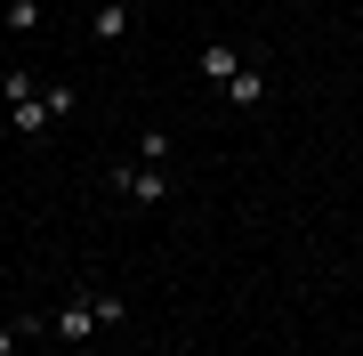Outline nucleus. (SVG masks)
<instances>
[{"label": "nucleus", "mask_w": 363, "mask_h": 356, "mask_svg": "<svg viewBox=\"0 0 363 356\" xmlns=\"http://www.w3.org/2000/svg\"><path fill=\"white\" fill-rule=\"evenodd\" d=\"M40 106H49V122L73 114V81H49V90H40Z\"/></svg>", "instance_id": "obj_11"}, {"label": "nucleus", "mask_w": 363, "mask_h": 356, "mask_svg": "<svg viewBox=\"0 0 363 356\" xmlns=\"http://www.w3.org/2000/svg\"><path fill=\"white\" fill-rule=\"evenodd\" d=\"M0 9H9V0H0Z\"/></svg>", "instance_id": "obj_13"}, {"label": "nucleus", "mask_w": 363, "mask_h": 356, "mask_svg": "<svg viewBox=\"0 0 363 356\" xmlns=\"http://www.w3.org/2000/svg\"><path fill=\"white\" fill-rule=\"evenodd\" d=\"M49 332H57L65 348H89L97 332H105V324H97V291H65V300L49 308Z\"/></svg>", "instance_id": "obj_2"}, {"label": "nucleus", "mask_w": 363, "mask_h": 356, "mask_svg": "<svg viewBox=\"0 0 363 356\" xmlns=\"http://www.w3.org/2000/svg\"><path fill=\"white\" fill-rule=\"evenodd\" d=\"M40 16H49V0H9V9H0V25H9V33H33Z\"/></svg>", "instance_id": "obj_8"}, {"label": "nucleus", "mask_w": 363, "mask_h": 356, "mask_svg": "<svg viewBox=\"0 0 363 356\" xmlns=\"http://www.w3.org/2000/svg\"><path fill=\"white\" fill-rule=\"evenodd\" d=\"M9 130H16V138H40V130H49V106H40V97H25V106H9Z\"/></svg>", "instance_id": "obj_7"}, {"label": "nucleus", "mask_w": 363, "mask_h": 356, "mask_svg": "<svg viewBox=\"0 0 363 356\" xmlns=\"http://www.w3.org/2000/svg\"><path fill=\"white\" fill-rule=\"evenodd\" d=\"M130 9H145V0H130Z\"/></svg>", "instance_id": "obj_12"}, {"label": "nucleus", "mask_w": 363, "mask_h": 356, "mask_svg": "<svg viewBox=\"0 0 363 356\" xmlns=\"http://www.w3.org/2000/svg\"><path fill=\"white\" fill-rule=\"evenodd\" d=\"M234 65H242V49H226V41H210V49L194 57V73L210 81V90H226V81H234Z\"/></svg>", "instance_id": "obj_5"}, {"label": "nucleus", "mask_w": 363, "mask_h": 356, "mask_svg": "<svg viewBox=\"0 0 363 356\" xmlns=\"http://www.w3.org/2000/svg\"><path fill=\"white\" fill-rule=\"evenodd\" d=\"M25 97H40V90H33V73H25V65H9V73H0V106H25Z\"/></svg>", "instance_id": "obj_9"}, {"label": "nucleus", "mask_w": 363, "mask_h": 356, "mask_svg": "<svg viewBox=\"0 0 363 356\" xmlns=\"http://www.w3.org/2000/svg\"><path fill=\"white\" fill-rule=\"evenodd\" d=\"M138 162H162V171H169V130H145L138 138Z\"/></svg>", "instance_id": "obj_10"}, {"label": "nucleus", "mask_w": 363, "mask_h": 356, "mask_svg": "<svg viewBox=\"0 0 363 356\" xmlns=\"http://www.w3.org/2000/svg\"><path fill=\"white\" fill-rule=\"evenodd\" d=\"M226 97H234V106H267V65H259V57H242V65H234V81H226Z\"/></svg>", "instance_id": "obj_4"}, {"label": "nucleus", "mask_w": 363, "mask_h": 356, "mask_svg": "<svg viewBox=\"0 0 363 356\" xmlns=\"http://www.w3.org/2000/svg\"><path fill=\"white\" fill-rule=\"evenodd\" d=\"M40 324H49L40 308H33V316H0V356H16V348H25V340H33Z\"/></svg>", "instance_id": "obj_6"}, {"label": "nucleus", "mask_w": 363, "mask_h": 356, "mask_svg": "<svg viewBox=\"0 0 363 356\" xmlns=\"http://www.w3.org/2000/svg\"><path fill=\"white\" fill-rule=\"evenodd\" d=\"M105 186H113L121 203H138V211L169 203V171H162V162H121V171H105Z\"/></svg>", "instance_id": "obj_1"}, {"label": "nucleus", "mask_w": 363, "mask_h": 356, "mask_svg": "<svg viewBox=\"0 0 363 356\" xmlns=\"http://www.w3.org/2000/svg\"><path fill=\"white\" fill-rule=\"evenodd\" d=\"M89 33H97V49H121V41L138 33V9H130V0H97V9H89Z\"/></svg>", "instance_id": "obj_3"}, {"label": "nucleus", "mask_w": 363, "mask_h": 356, "mask_svg": "<svg viewBox=\"0 0 363 356\" xmlns=\"http://www.w3.org/2000/svg\"><path fill=\"white\" fill-rule=\"evenodd\" d=\"M0 73H9V65H0Z\"/></svg>", "instance_id": "obj_14"}]
</instances>
